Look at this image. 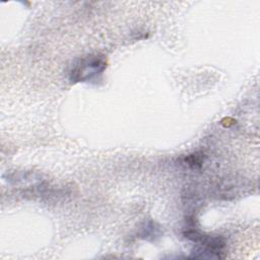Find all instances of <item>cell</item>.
<instances>
[{
    "label": "cell",
    "mask_w": 260,
    "mask_h": 260,
    "mask_svg": "<svg viewBox=\"0 0 260 260\" xmlns=\"http://www.w3.org/2000/svg\"><path fill=\"white\" fill-rule=\"evenodd\" d=\"M107 67L103 56L87 55L79 59L72 67L69 77L73 82L91 81L101 75Z\"/></svg>",
    "instance_id": "cell-1"
},
{
    "label": "cell",
    "mask_w": 260,
    "mask_h": 260,
    "mask_svg": "<svg viewBox=\"0 0 260 260\" xmlns=\"http://www.w3.org/2000/svg\"><path fill=\"white\" fill-rule=\"evenodd\" d=\"M185 237L190 241L199 245L195 250V258H221V253L224 248V241L218 236L204 235L196 230H188Z\"/></svg>",
    "instance_id": "cell-2"
}]
</instances>
